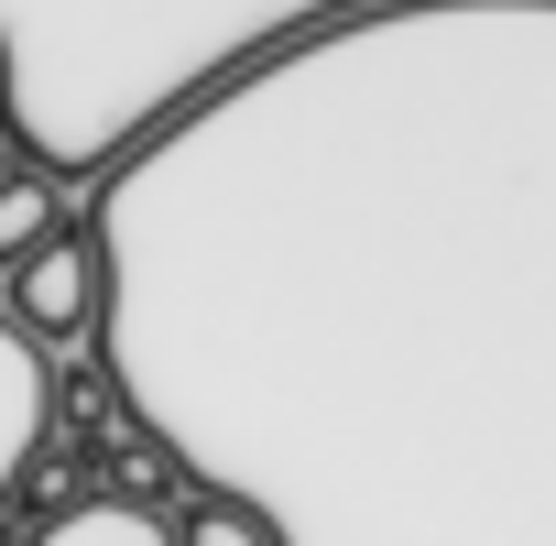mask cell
Wrapping results in <instances>:
<instances>
[{
	"instance_id": "cell-3",
	"label": "cell",
	"mask_w": 556,
	"mask_h": 546,
	"mask_svg": "<svg viewBox=\"0 0 556 546\" xmlns=\"http://www.w3.org/2000/svg\"><path fill=\"white\" fill-rule=\"evenodd\" d=\"M23 546H175V524H164V513H142V502L88 492V502H66L55 524H34Z\"/></svg>"
},
{
	"instance_id": "cell-5",
	"label": "cell",
	"mask_w": 556,
	"mask_h": 546,
	"mask_svg": "<svg viewBox=\"0 0 556 546\" xmlns=\"http://www.w3.org/2000/svg\"><path fill=\"white\" fill-rule=\"evenodd\" d=\"M175 546H285V524H273L262 502H240V492H186Z\"/></svg>"
},
{
	"instance_id": "cell-4",
	"label": "cell",
	"mask_w": 556,
	"mask_h": 546,
	"mask_svg": "<svg viewBox=\"0 0 556 546\" xmlns=\"http://www.w3.org/2000/svg\"><path fill=\"white\" fill-rule=\"evenodd\" d=\"M55 229H66V197H55V175L12 164V175H0V273H12L34 240H55Z\"/></svg>"
},
{
	"instance_id": "cell-7",
	"label": "cell",
	"mask_w": 556,
	"mask_h": 546,
	"mask_svg": "<svg viewBox=\"0 0 556 546\" xmlns=\"http://www.w3.org/2000/svg\"><path fill=\"white\" fill-rule=\"evenodd\" d=\"M0 175H12V153H0Z\"/></svg>"
},
{
	"instance_id": "cell-8",
	"label": "cell",
	"mask_w": 556,
	"mask_h": 546,
	"mask_svg": "<svg viewBox=\"0 0 556 546\" xmlns=\"http://www.w3.org/2000/svg\"><path fill=\"white\" fill-rule=\"evenodd\" d=\"M0 66H12V55H0Z\"/></svg>"
},
{
	"instance_id": "cell-6",
	"label": "cell",
	"mask_w": 556,
	"mask_h": 546,
	"mask_svg": "<svg viewBox=\"0 0 556 546\" xmlns=\"http://www.w3.org/2000/svg\"><path fill=\"white\" fill-rule=\"evenodd\" d=\"M0 546H23V524H12V513H0Z\"/></svg>"
},
{
	"instance_id": "cell-1",
	"label": "cell",
	"mask_w": 556,
	"mask_h": 546,
	"mask_svg": "<svg viewBox=\"0 0 556 546\" xmlns=\"http://www.w3.org/2000/svg\"><path fill=\"white\" fill-rule=\"evenodd\" d=\"M0 318H12L45 361L77 350V339L99 328V240H88L77 219H66L55 240H34V251L12 262V307H0Z\"/></svg>"
},
{
	"instance_id": "cell-2",
	"label": "cell",
	"mask_w": 556,
	"mask_h": 546,
	"mask_svg": "<svg viewBox=\"0 0 556 546\" xmlns=\"http://www.w3.org/2000/svg\"><path fill=\"white\" fill-rule=\"evenodd\" d=\"M45 405H55V361L0 318V513H12V492H23V470L45 448Z\"/></svg>"
}]
</instances>
